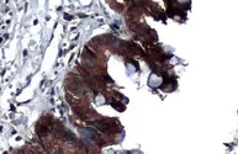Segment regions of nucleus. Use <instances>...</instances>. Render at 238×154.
I'll use <instances>...</instances> for the list:
<instances>
[{
	"instance_id": "2",
	"label": "nucleus",
	"mask_w": 238,
	"mask_h": 154,
	"mask_svg": "<svg viewBox=\"0 0 238 154\" xmlns=\"http://www.w3.org/2000/svg\"><path fill=\"white\" fill-rule=\"evenodd\" d=\"M84 56H85L88 59H96V54L92 52L91 49H89V47H85V48H84Z\"/></svg>"
},
{
	"instance_id": "1",
	"label": "nucleus",
	"mask_w": 238,
	"mask_h": 154,
	"mask_svg": "<svg viewBox=\"0 0 238 154\" xmlns=\"http://www.w3.org/2000/svg\"><path fill=\"white\" fill-rule=\"evenodd\" d=\"M67 101L73 106H77V105L80 104V99L74 97V95H72V94H67Z\"/></svg>"
}]
</instances>
